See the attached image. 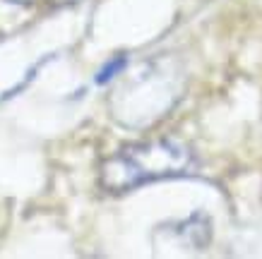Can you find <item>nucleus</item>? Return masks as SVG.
Here are the masks:
<instances>
[{
    "instance_id": "1",
    "label": "nucleus",
    "mask_w": 262,
    "mask_h": 259,
    "mask_svg": "<svg viewBox=\"0 0 262 259\" xmlns=\"http://www.w3.org/2000/svg\"><path fill=\"white\" fill-rule=\"evenodd\" d=\"M192 168V151L176 139L140 142L123 147L101 166V182L108 192H127L144 182L185 175Z\"/></svg>"
},
{
    "instance_id": "2",
    "label": "nucleus",
    "mask_w": 262,
    "mask_h": 259,
    "mask_svg": "<svg viewBox=\"0 0 262 259\" xmlns=\"http://www.w3.org/2000/svg\"><path fill=\"white\" fill-rule=\"evenodd\" d=\"M181 236L188 238L192 247H205V245L209 243V236H212L209 221H207L202 214H195L188 223H183L181 226Z\"/></svg>"
},
{
    "instance_id": "3",
    "label": "nucleus",
    "mask_w": 262,
    "mask_h": 259,
    "mask_svg": "<svg viewBox=\"0 0 262 259\" xmlns=\"http://www.w3.org/2000/svg\"><path fill=\"white\" fill-rule=\"evenodd\" d=\"M125 65H127L125 55H116L111 63H106L101 70H99V75H96V84H106V82H111L116 75H120V72L125 70Z\"/></svg>"
},
{
    "instance_id": "4",
    "label": "nucleus",
    "mask_w": 262,
    "mask_h": 259,
    "mask_svg": "<svg viewBox=\"0 0 262 259\" xmlns=\"http://www.w3.org/2000/svg\"><path fill=\"white\" fill-rule=\"evenodd\" d=\"M10 3H19V5H36V3H43V5H51V8H60V5H72L77 0H10Z\"/></svg>"
}]
</instances>
